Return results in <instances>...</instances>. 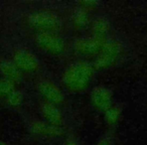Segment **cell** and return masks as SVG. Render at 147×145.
Listing matches in <instances>:
<instances>
[{
    "instance_id": "1",
    "label": "cell",
    "mask_w": 147,
    "mask_h": 145,
    "mask_svg": "<svg viewBox=\"0 0 147 145\" xmlns=\"http://www.w3.org/2000/svg\"><path fill=\"white\" fill-rule=\"evenodd\" d=\"M94 74L93 65L85 61H78L71 65L63 73V84L69 90L79 92L85 90Z\"/></svg>"
},
{
    "instance_id": "2",
    "label": "cell",
    "mask_w": 147,
    "mask_h": 145,
    "mask_svg": "<svg viewBox=\"0 0 147 145\" xmlns=\"http://www.w3.org/2000/svg\"><path fill=\"white\" fill-rule=\"evenodd\" d=\"M28 21L31 26L41 31L53 32L61 25V20L57 14L49 11H37L28 17Z\"/></svg>"
},
{
    "instance_id": "3",
    "label": "cell",
    "mask_w": 147,
    "mask_h": 145,
    "mask_svg": "<svg viewBox=\"0 0 147 145\" xmlns=\"http://www.w3.org/2000/svg\"><path fill=\"white\" fill-rule=\"evenodd\" d=\"M35 41L40 49L51 55H61L65 49V40L55 32H38L35 36Z\"/></svg>"
},
{
    "instance_id": "4",
    "label": "cell",
    "mask_w": 147,
    "mask_h": 145,
    "mask_svg": "<svg viewBox=\"0 0 147 145\" xmlns=\"http://www.w3.org/2000/svg\"><path fill=\"white\" fill-rule=\"evenodd\" d=\"M13 63L18 67L19 71H35L39 67L38 59L32 53L24 49H17L13 55Z\"/></svg>"
},
{
    "instance_id": "5",
    "label": "cell",
    "mask_w": 147,
    "mask_h": 145,
    "mask_svg": "<svg viewBox=\"0 0 147 145\" xmlns=\"http://www.w3.org/2000/svg\"><path fill=\"white\" fill-rule=\"evenodd\" d=\"M38 92L40 93L41 96L45 98V102L51 103L53 105H57L63 102V95L59 88L53 82L49 80H42L39 82L38 86Z\"/></svg>"
},
{
    "instance_id": "6",
    "label": "cell",
    "mask_w": 147,
    "mask_h": 145,
    "mask_svg": "<svg viewBox=\"0 0 147 145\" xmlns=\"http://www.w3.org/2000/svg\"><path fill=\"white\" fill-rule=\"evenodd\" d=\"M107 40L95 38V37H83L77 39L75 42V49L79 53L84 55H94L96 53H100L101 49Z\"/></svg>"
},
{
    "instance_id": "7",
    "label": "cell",
    "mask_w": 147,
    "mask_h": 145,
    "mask_svg": "<svg viewBox=\"0 0 147 145\" xmlns=\"http://www.w3.org/2000/svg\"><path fill=\"white\" fill-rule=\"evenodd\" d=\"M91 101L95 108L106 111L112 106V93L105 87H96L91 93Z\"/></svg>"
},
{
    "instance_id": "8",
    "label": "cell",
    "mask_w": 147,
    "mask_h": 145,
    "mask_svg": "<svg viewBox=\"0 0 147 145\" xmlns=\"http://www.w3.org/2000/svg\"><path fill=\"white\" fill-rule=\"evenodd\" d=\"M41 114L47 123L53 126L61 127L63 123V116H61V111L57 109V105L45 102L41 106Z\"/></svg>"
},
{
    "instance_id": "9",
    "label": "cell",
    "mask_w": 147,
    "mask_h": 145,
    "mask_svg": "<svg viewBox=\"0 0 147 145\" xmlns=\"http://www.w3.org/2000/svg\"><path fill=\"white\" fill-rule=\"evenodd\" d=\"M31 131L34 134L45 137H57L63 133L61 127L53 126V125L47 122H42V121L33 122L31 124Z\"/></svg>"
},
{
    "instance_id": "10",
    "label": "cell",
    "mask_w": 147,
    "mask_h": 145,
    "mask_svg": "<svg viewBox=\"0 0 147 145\" xmlns=\"http://www.w3.org/2000/svg\"><path fill=\"white\" fill-rule=\"evenodd\" d=\"M0 71L4 76L5 80H8L12 83H15L20 80V71L18 67L14 65V63L11 61H2L0 63Z\"/></svg>"
},
{
    "instance_id": "11",
    "label": "cell",
    "mask_w": 147,
    "mask_h": 145,
    "mask_svg": "<svg viewBox=\"0 0 147 145\" xmlns=\"http://www.w3.org/2000/svg\"><path fill=\"white\" fill-rule=\"evenodd\" d=\"M109 30V21L107 18L101 16L96 18L92 23L93 37L102 40H107V32Z\"/></svg>"
},
{
    "instance_id": "12",
    "label": "cell",
    "mask_w": 147,
    "mask_h": 145,
    "mask_svg": "<svg viewBox=\"0 0 147 145\" xmlns=\"http://www.w3.org/2000/svg\"><path fill=\"white\" fill-rule=\"evenodd\" d=\"M73 21L74 24L77 27H84L89 23V16L87 11L84 8L81 7L77 11H75L73 15Z\"/></svg>"
},
{
    "instance_id": "13",
    "label": "cell",
    "mask_w": 147,
    "mask_h": 145,
    "mask_svg": "<svg viewBox=\"0 0 147 145\" xmlns=\"http://www.w3.org/2000/svg\"><path fill=\"white\" fill-rule=\"evenodd\" d=\"M120 115H121V110L118 107L111 106L110 108L105 111V120L110 125L116 124L117 121L120 118Z\"/></svg>"
},
{
    "instance_id": "14",
    "label": "cell",
    "mask_w": 147,
    "mask_h": 145,
    "mask_svg": "<svg viewBox=\"0 0 147 145\" xmlns=\"http://www.w3.org/2000/svg\"><path fill=\"white\" fill-rule=\"evenodd\" d=\"M14 91V83L10 82L8 80L0 81V95L8 96L10 93Z\"/></svg>"
},
{
    "instance_id": "15",
    "label": "cell",
    "mask_w": 147,
    "mask_h": 145,
    "mask_svg": "<svg viewBox=\"0 0 147 145\" xmlns=\"http://www.w3.org/2000/svg\"><path fill=\"white\" fill-rule=\"evenodd\" d=\"M7 101H8L9 105L13 107H17L22 103V95H21L20 92L14 90L7 96Z\"/></svg>"
},
{
    "instance_id": "16",
    "label": "cell",
    "mask_w": 147,
    "mask_h": 145,
    "mask_svg": "<svg viewBox=\"0 0 147 145\" xmlns=\"http://www.w3.org/2000/svg\"><path fill=\"white\" fill-rule=\"evenodd\" d=\"M96 145H112V142H111L110 138H108V137H106V138L101 139V140L99 141V142L97 143Z\"/></svg>"
},
{
    "instance_id": "17",
    "label": "cell",
    "mask_w": 147,
    "mask_h": 145,
    "mask_svg": "<svg viewBox=\"0 0 147 145\" xmlns=\"http://www.w3.org/2000/svg\"><path fill=\"white\" fill-rule=\"evenodd\" d=\"M97 4H98L97 2H82V5H83L82 8H84V7H87V8H89V7H92V8H93V7L96 6ZM86 9H85V10H86Z\"/></svg>"
},
{
    "instance_id": "18",
    "label": "cell",
    "mask_w": 147,
    "mask_h": 145,
    "mask_svg": "<svg viewBox=\"0 0 147 145\" xmlns=\"http://www.w3.org/2000/svg\"><path fill=\"white\" fill-rule=\"evenodd\" d=\"M65 145H78V144H77L74 140H67V142L65 143Z\"/></svg>"
},
{
    "instance_id": "19",
    "label": "cell",
    "mask_w": 147,
    "mask_h": 145,
    "mask_svg": "<svg viewBox=\"0 0 147 145\" xmlns=\"http://www.w3.org/2000/svg\"><path fill=\"white\" fill-rule=\"evenodd\" d=\"M0 145H5V144H4V143L2 142V141H0Z\"/></svg>"
}]
</instances>
